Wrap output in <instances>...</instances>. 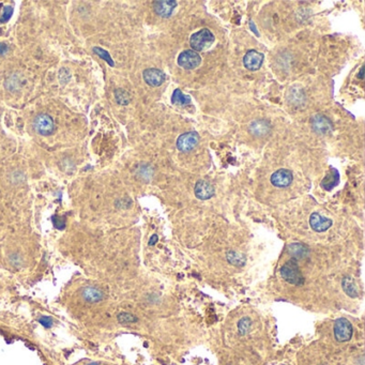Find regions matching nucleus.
Masks as SVG:
<instances>
[{
  "mask_svg": "<svg viewBox=\"0 0 365 365\" xmlns=\"http://www.w3.org/2000/svg\"><path fill=\"white\" fill-rule=\"evenodd\" d=\"M281 275L284 280L289 284L298 286L304 284V277L300 271L299 266H298L297 259L295 258H291L290 261H288L282 266Z\"/></svg>",
  "mask_w": 365,
  "mask_h": 365,
  "instance_id": "nucleus-1",
  "label": "nucleus"
},
{
  "mask_svg": "<svg viewBox=\"0 0 365 365\" xmlns=\"http://www.w3.org/2000/svg\"><path fill=\"white\" fill-rule=\"evenodd\" d=\"M214 42V35L207 28H204L191 36L190 45L193 51L200 52Z\"/></svg>",
  "mask_w": 365,
  "mask_h": 365,
  "instance_id": "nucleus-2",
  "label": "nucleus"
},
{
  "mask_svg": "<svg viewBox=\"0 0 365 365\" xmlns=\"http://www.w3.org/2000/svg\"><path fill=\"white\" fill-rule=\"evenodd\" d=\"M352 325L345 318H340L334 323V335L338 342H348L352 336Z\"/></svg>",
  "mask_w": 365,
  "mask_h": 365,
  "instance_id": "nucleus-3",
  "label": "nucleus"
},
{
  "mask_svg": "<svg viewBox=\"0 0 365 365\" xmlns=\"http://www.w3.org/2000/svg\"><path fill=\"white\" fill-rule=\"evenodd\" d=\"M33 128L41 135H50L54 132L55 123L50 115L40 114L33 120Z\"/></svg>",
  "mask_w": 365,
  "mask_h": 365,
  "instance_id": "nucleus-4",
  "label": "nucleus"
},
{
  "mask_svg": "<svg viewBox=\"0 0 365 365\" xmlns=\"http://www.w3.org/2000/svg\"><path fill=\"white\" fill-rule=\"evenodd\" d=\"M201 58L197 52L193 50H188L182 52L178 57V64L186 70L196 69L200 64Z\"/></svg>",
  "mask_w": 365,
  "mask_h": 365,
  "instance_id": "nucleus-5",
  "label": "nucleus"
},
{
  "mask_svg": "<svg viewBox=\"0 0 365 365\" xmlns=\"http://www.w3.org/2000/svg\"><path fill=\"white\" fill-rule=\"evenodd\" d=\"M199 141V136L196 132H188L182 134L177 139V148L182 152H188L194 149Z\"/></svg>",
  "mask_w": 365,
  "mask_h": 365,
  "instance_id": "nucleus-6",
  "label": "nucleus"
},
{
  "mask_svg": "<svg viewBox=\"0 0 365 365\" xmlns=\"http://www.w3.org/2000/svg\"><path fill=\"white\" fill-rule=\"evenodd\" d=\"M263 62L264 55L257 51H248L243 58V64L249 71L259 70L262 68Z\"/></svg>",
  "mask_w": 365,
  "mask_h": 365,
  "instance_id": "nucleus-7",
  "label": "nucleus"
},
{
  "mask_svg": "<svg viewBox=\"0 0 365 365\" xmlns=\"http://www.w3.org/2000/svg\"><path fill=\"white\" fill-rule=\"evenodd\" d=\"M294 176L290 170L278 169L271 176V184L276 188H287L291 185Z\"/></svg>",
  "mask_w": 365,
  "mask_h": 365,
  "instance_id": "nucleus-8",
  "label": "nucleus"
},
{
  "mask_svg": "<svg viewBox=\"0 0 365 365\" xmlns=\"http://www.w3.org/2000/svg\"><path fill=\"white\" fill-rule=\"evenodd\" d=\"M312 128L318 134H328L332 131V122L323 115H315L312 120Z\"/></svg>",
  "mask_w": 365,
  "mask_h": 365,
  "instance_id": "nucleus-9",
  "label": "nucleus"
},
{
  "mask_svg": "<svg viewBox=\"0 0 365 365\" xmlns=\"http://www.w3.org/2000/svg\"><path fill=\"white\" fill-rule=\"evenodd\" d=\"M249 133L256 137H265L269 135L271 131V124L268 120L257 119L253 121L249 126Z\"/></svg>",
  "mask_w": 365,
  "mask_h": 365,
  "instance_id": "nucleus-10",
  "label": "nucleus"
},
{
  "mask_svg": "<svg viewBox=\"0 0 365 365\" xmlns=\"http://www.w3.org/2000/svg\"><path fill=\"white\" fill-rule=\"evenodd\" d=\"M143 81L151 87H159L165 81V74L159 69H147L143 71Z\"/></svg>",
  "mask_w": 365,
  "mask_h": 365,
  "instance_id": "nucleus-11",
  "label": "nucleus"
},
{
  "mask_svg": "<svg viewBox=\"0 0 365 365\" xmlns=\"http://www.w3.org/2000/svg\"><path fill=\"white\" fill-rule=\"evenodd\" d=\"M310 225L317 233H322L328 230L332 226V221L328 217H324L319 213L314 212L310 217Z\"/></svg>",
  "mask_w": 365,
  "mask_h": 365,
  "instance_id": "nucleus-12",
  "label": "nucleus"
},
{
  "mask_svg": "<svg viewBox=\"0 0 365 365\" xmlns=\"http://www.w3.org/2000/svg\"><path fill=\"white\" fill-rule=\"evenodd\" d=\"M195 196L198 199L201 200H207L214 195V188L212 185L209 184L208 181L205 180H199L195 185Z\"/></svg>",
  "mask_w": 365,
  "mask_h": 365,
  "instance_id": "nucleus-13",
  "label": "nucleus"
},
{
  "mask_svg": "<svg viewBox=\"0 0 365 365\" xmlns=\"http://www.w3.org/2000/svg\"><path fill=\"white\" fill-rule=\"evenodd\" d=\"M177 7V2L175 0H165V2H155L153 3V8H155L156 13L161 16L167 18L171 15L172 11L175 10Z\"/></svg>",
  "mask_w": 365,
  "mask_h": 365,
  "instance_id": "nucleus-14",
  "label": "nucleus"
},
{
  "mask_svg": "<svg viewBox=\"0 0 365 365\" xmlns=\"http://www.w3.org/2000/svg\"><path fill=\"white\" fill-rule=\"evenodd\" d=\"M83 298L90 303H97L104 299V293L98 287H86L83 290Z\"/></svg>",
  "mask_w": 365,
  "mask_h": 365,
  "instance_id": "nucleus-15",
  "label": "nucleus"
},
{
  "mask_svg": "<svg viewBox=\"0 0 365 365\" xmlns=\"http://www.w3.org/2000/svg\"><path fill=\"white\" fill-rule=\"evenodd\" d=\"M340 182V174L339 171L336 170L335 168H331L330 172L328 175H326L324 177V179L322 180L321 182V187L326 190V191H330L332 190L334 187H336L339 185Z\"/></svg>",
  "mask_w": 365,
  "mask_h": 365,
  "instance_id": "nucleus-16",
  "label": "nucleus"
},
{
  "mask_svg": "<svg viewBox=\"0 0 365 365\" xmlns=\"http://www.w3.org/2000/svg\"><path fill=\"white\" fill-rule=\"evenodd\" d=\"M342 284H343V289L348 296H350L352 298H355L358 296V288L352 278L346 276L343 280Z\"/></svg>",
  "mask_w": 365,
  "mask_h": 365,
  "instance_id": "nucleus-17",
  "label": "nucleus"
},
{
  "mask_svg": "<svg viewBox=\"0 0 365 365\" xmlns=\"http://www.w3.org/2000/svg\"><path fill=\"white\" fill-rule=\"evenodd\" d=\"M288 248H289V253L294 256L295 259L303 258L307 255V253H309V251H307V247L300 243L290 244Z\"/></svg>",
  "mask_w": 365,
  "mask_h": 365,
  "instance_id": "nucleus-18",
  "label": "nucleus"
},
{
  "mask_svg": "<svg viewBox=\"0 0 365 365\" xmlns=\"http://www.w3.org/2000/svg\"><path fill=\"white\" fill-rule=\"evenodd\" d=\"M171 102H172V104H175V105H180V106H184V105L191 104V98L186 97V95L181 92L180 89H176L174 91V93H172Z\"/></svg>",
  "mask_w": 365,
  "mask_h": 365,
  "instance_id": "nucleus-19",
  "label": "nucleus"
},
{
  "mask_svg": "<svg viewBox=\"0 0 365 365\" xmlns=\"http://www.w3.org/2000/svg\"><path fill=\"white\" fill-rule=\"evenodd\" d=\"M115 99H116L117 103L120 105H127L130 103L131 98L128 91L123 89H116L115 90Z\"/></svg>",
  "mask_w": 365,
  "mask_h": 365,
  "instance_id": "nucleus-20",
  "label": "nucleus"
},
{
  "mask_svg": "<svg viewBox=\"0 0 365 365\" xmlns=\"http://www.w3.org/2000/svg\"><path fill=\"white\" fill-rule=\"evenodd\" d=\"M93 52L97 54L99 57H101L102 59H104L106 62L110 63L111 66H114L115 63L113 61V59L111 58V55L108 54V52H106L105 50L101 49V47H93Z\"/></svg>",
  "mask_w": 365,
  "mask_h": 365,
  "instance_id": "nucleus-21",
  "label": "nucleus"
},
{
  "mask_svg": "<svg viewBox=\"0 0 365 365\" xmlns=\"http://www.w3.org/2000/svg\"><path fill=\"white\" fill-rule=\"evenodd\" d=\"M251 320H249V318H242L241 320L239 321L238 323V330L240 332V334L241 335H245L248 331H249V328H251Z\"/></svg>",
  "mask_w": 365,
  "mask_h": 365,
  "instance_id": "nucleus-22",
  "label": "nucleus"
},
{
  "mask_svg": "<svg viewBox=\"0 0 365 365\" xmlns=\"http://www.w3.org/2000/svg\"><path fill=\"white\" fill-rule=\"evenodd\" d=\"M118 320L121 323H133L137 321V317L130 313H121L118 315Z\"/></svg>",
  "mask_w": 365,
  "mask_h": 365,
  "instance_id": "nucleus-23",
  "label": "nucleus"
},
{
  "mask_svg": "<svg viewBox=\"0 0 365 365\" xmlns=\"http://www.w3.org/2000/svg\"><path fill=\"white\" fill-rule=\"evenodd\" d=\"M13 13V8L12 7H5L4 8V14L2 15V17H0V23H6L8 22L9 20H10V17Z\"/></svg>",
  "mask_w": 365,
  "mask_h": 365,
  "instance_id": "nucleus-24",
  "label": "nucleus"
},
{
  "mask_svg": "<svg viewBox=\"0 0 365 365\" xmlns=\"http://www.w3.org/2000/svg\"><path fill=\"white\" fill-rule=\"evenodd\" d=\"M53 223H54V226L58 229H63L64 225H65L64 220L59 216H57V215L53 216Z\"/></svg>",
  "mask_w": 365,
  "mask_h": 365,
  "instance_id": "nucleus-25",
  "label": "nucleus"
},
{
  "mask_svg": "<svg viewBox=\"0 0 365 365\" xmlns=\"http://www.w3.org/2000/svg\"><path fill=\"white\" fill-rule=\"evenodd\" d=\"M40 322H41V324H43L45 326V328H51V325L53 324V319L51 318V317L44 316L40 318Z\"/></svg>",
  "mask_w": 365,
  "mask_h": 365,
  "instance_id": "nucleus-26",
  "label": "nucleus"
},
{
  "mask_svg": "<svg viewBox=\"0 0 365 365\" xmlns=\"http://www.w3.org/2000/svg\"><path fill=\"white\" fill-rule=\"evenodd\" d=\"M8 51V46L4 43H0V55H4Z\"/></svg>",
  "mask_w": 365,
  "mask_h": 365,
  "instance_id": "nucleus-27",
  "label": "nucleus"
},
{
  "mask_svg": "<svg viewBox=\"0 0 365 365\" xmlns=\"http://www.w3.org/2000/svg\"><path fill=\"white\" fill-rule=\"evenodd\" d=\"M157 242H158V236L153 235L151 237V239H150V241H149V245H155Z\"/></svg>",
  "mask_w": 365,
  "mask_h": 365,
  "instance_id": "nucleus-28",
  "label": "nucleus"
},
{
  "mask_svg": "<svg viewBox=\"0 0 365 365\" xmlns=\"http://www.w3.org/2000/svg\"><path fill=\"white\" fill-rule=\"evenodd\" d=\"M249 26H251V29L256 33V35H259V33L257 32V30H256V27H255V25H253V22H251V23H249Z\"/></svg>",
  "mask_w": 365,
  "mask_h": 365,
  "instance_id": "nucleus-29",
  "label": "nucleus"
},
{
  "mask_svg": "<svg viewBox=\"0 0 365 365\" xmlns=\"http://www.w3.org/2000/svg\"><path fill=\"white\" fill-rule=\"evenodd\" d=\"M88 365H98L97 363H90V364H88Z\"/></svg>",
  "mask_w": 365,
  "mask_h": 365,
  "instance_id": "nucleus-30",
  "label": "nucleus"
}]
</instances>
